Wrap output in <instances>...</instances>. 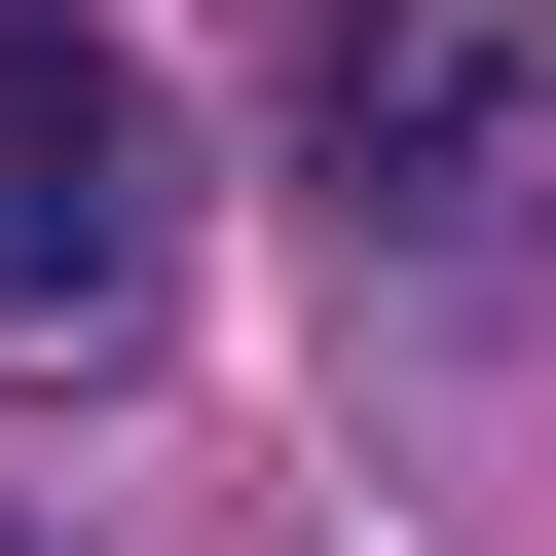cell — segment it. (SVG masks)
Instances as JSON below:
<instances>
[{
  "mask_svg": "<svg viewBox=\"0 0 556 556\" xmlns=\"http://www.w3.org/2000/svg\"><path fill=\"white\" fill-rule=\"evenodd\" d=\"M298 186L408 298H519L556 260V38L519 0H298Z\"/></svg>",
  "mask_w": 556,
  "mask_h": 556,
  "instance_id": "obj_1",
  "label": "cell"
},
{
  "mask_svg": "<svg viewBox=\"0 0 556 556\" xmlns=\"http://www.w3.org/2000/svg\"><path fill=\"white\" fill-rule=\"evenodd\" d=\"M186 298V112H149V38H75V0H0V334H149Z\"/></svg>",
  "mask_w": 556,
  "mask_h": 556,
  "instance_id": "obj_2",
  "label": "cell"
}]
</instances>
